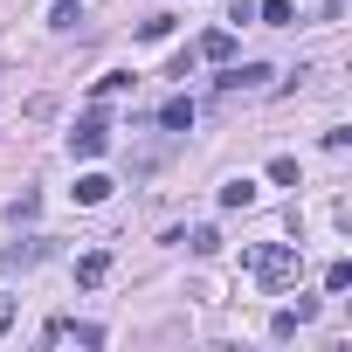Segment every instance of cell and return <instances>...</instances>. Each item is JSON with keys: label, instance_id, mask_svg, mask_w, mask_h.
Instances as JSON below:
<instances>
[{"label": "cell", "instance_id": "obj_10", "mask_svg": "<svg viewBox=\"0 0 352 352\" xmlns=\"http://www.w3.org/2000/svg\"><path fill=\"white\" fill-rule=\"evenodd\" d=\"M256 14H263V28H290V21H297V8H290V0H263Z\"/></svg>", "mask_w": 352, "mask_h": 352}, {"label": "cell", "instance_id": "obj_5", "mask_svg": "<svg viewBox=\"0 0 352 352\" xmlns=\"http://www.w3.org/2000/svg\"><path fill=\"white\" fill-rule=\"evenodd\" d=\"M194 56H208V63H228V56H235V28H208V35L194 42Z\"/></svg>", "mask_w": 352, "mask_h": 352}, {"label": "cell", "instance_id": "obj_19", "mask_svg": "<svg viewBox=\"0 0 352 352\" xmlns=\"http://www.w3.org/2000/svg\"><path fill=\"white\" fill-rule=\"evenodd\" d=\"M338 14H345V0H324V21H338Z\"/></svg>", "mask_w": 352, "mask_h": 352}, {"label": "cell", "instance_id": "obj_13", "mask_svg": "<svg viewBox=\"0 0 352 352\" xmlns=\"http://www.w3.org/2000/svg\"><path fill=\"white\" fill-rule=\"evenodd\" d=\"M324 290H331V297L352 290V263H331V270H324Z\"/></svg>", "mask_w": 352, "mask_h": 352}, {"label": "cell", "instance_id": "obj_4", "mask_svg": "<svg viewBox=\"0 0 352 352\" xmlns=\"http://www.w3.org/2000/svg\"><path fill=\"white\" fill-rule=\"evenodd\" d=\"M311 318H318V297H297V304H283V311L270 318V331H276V338H290V331H297V324H311Z\"/></svg>", "mask_w": 352, "mask_h": 352}, {"label": "cell", "instance_id": "obj_8", "mask_svg": "<svg viewBox=\"0 0 352 352\" xmlns=\"http://www.w3.org/2000/svg\"><path fill=\"white\" fill-rule=\"evenodd\" d=\"M263 83H270V69H263V63H249V69H228V76H221V90H263Z\"/></svg>", "mask_w": 352, "mask_h": 352}, {"label": "cell", "instance_id": "obj_17", "mask_svg": "<svg viewBox=\"0 0 352 352\" xmlns=\"http://www.w3.org/2000/svg\"><path fill=\"white\" fill-rule=\"evenodd\" d=\"M118 90H131V76H124V69H111V76H97V97H118Z\"/></svg>", "mask_w": 352, "mask_h": 352}, {"label": "cell", "instance_id": "obj_7", "mask_svg": "<svg viewBox=\"0 0 352 352\" xmlns=\"http://www.w3.org/2000/svg\"><path fill=\"white\" fill-rule=\"evenodd\" d=\"M76 201H83V208L111 201V173H83V180H76Z\"/></svg>", "mask_w": 352, "mask_h": 352}, {"label": "cell", "instance_id": "obj_12", "mask_svg": "<svg viewBox=\"0 0 352 352\" xmlns=\"http://www.w3.org/2000/svg\"><path fill=\"white\" fill-rule=\"evenodd\" d=\"M249 201H256V180H228L221 187V208H249Z\"/></svg>", "mask_w": 352, "mask_h": 352}, {"label": "cell", "instance_id": "obj_15", "mask_svg": "<svg viewBox=\"0 0 352 352\" xmlns=\"http://www.w3.org/2000/svg\"><path fill=\"white\" fill-rule=\"evenodd\" d=\"M83 14H76V0H56V14H49V28H76Z\"/></svg>", "mask_w": 352, "mask_h": 352}, {"label": "cell", "instance_id": "obj_16", "mask_svg": "<svg viewBox=\"0 0 352 352\" xmlns=\"http://www.w3.org/2000/svg\"><path fill=\"white\" fill-rule=\"evenodd\" d=\"M138 35H145V42H166V35H173V21H166V14H152V21H138Z\"/></svg>", "mask_w": 352, "mask_h": 352}, {"label": "cell", "instance_id": "obj_6", "mask_svg": "<svg viewBox=\"0 0 352 352\" xmlns=\"http://www.w3.org/2000/svg\"><path fill=\"white\" fill-rule=\"evenodd\" d=\"M104 276H111V256H104V249H90V256L76 263V283H83V290H97Z\"/></svg>", "mask_w": 352, "mask_h": 352}, {"label": "cell", "instance_id": "obj_2", "mask_svg": "<svg viewBox=\"0 0 352 352\" xmlns=\"http://www.w3.org/2000/svg\"><path fill=\"white\" fill-rule=\"evenodd\" d=\"M104 145H111V124H104V118H97V111H90V118H83V124H76V131H69V152H76V159H97V152H104Z\"/></svg>", "mask_w": 352, "mask_h": 352}, {"label": "cell", "instance_id": "obj_3", "mask_svg": "<svg viewBox=\"0 0 352 352\" xmlns=\"http://www.w3.org/2000/svg\"><path fill=\"white\" fill-rule=\"evenodd\" d=\"M42 338H49V345H69V338H76V345H104V324H76V318H49V331H42Z\"/></svg>", "mask_w": 352, "mask_h": 352}, {"label": "cell", "instance_id": "obj_9", "mask_svg": "<svg viewBox=\"0 0 352 352\" xmlns=\"http://www.w3.org/2000/svg\"><path fill=\"white\" fill-rule=\"evenodd\" d=\"M159 124H166V131H187V124H194V97H173V104L159 111Z\"/></svg>", "mask_w": 352, "mask_h": 352}, {"label": "cell", "instance_id": "obj_11", "mask_svg": "<svg viewBox=\"0 0 352 352\" xmlns=\"http://www.w3.org/2000/svg\"><path fill=\"white\" fill-rule=\"evenodd\" d=\"M173 242H187L194 256H214L221 249V228H194V235H173Z\"/></svg>", "mask_w": 352, "mask_h": 352}, {"label": "cell", "instance_id": "obj_14", "mask_svg": "<svg viewBox=\"0 0 352 352\" xmlns=\"http://www.w3.org/2000/svg\"><path fill=\"white\" fill-rule=\"evenodd\" d=\"M270 180L276 187H297V159H270Z\"/></svg>", "mask_w": 352, "mask_h": 352}, {"label": "cell", "instance_id": "obj_18", "mask_svg": "<svg viewBox=\"0 0 352 352\" xmlns=\"http://www.w3.org/2000/svg\"><path fill=\"white\" fill-rule=\"evenodd\" d=\"M14 324V297H0V331H8Z\"/></svg>", "mask_w": 352, "mask_h": 352}, {"label": "cell", "instance_id": "obj_1", "mask_svg": "<svg viewBox=\"0 0 352 352\" xmlns=\"http://www.w3.org/2000/svg\"><path fill=\"white\" fill-rule=\"evenodd\" d=\"M249 270H256L263 290H290L297 270H304V256H297L290 242H263V249H249Z\"/></svg>", "mask_w": 352, "mask_h": 352}]
</instances>
